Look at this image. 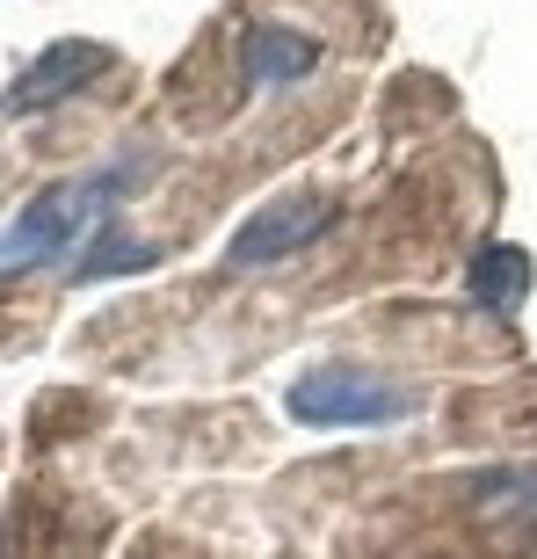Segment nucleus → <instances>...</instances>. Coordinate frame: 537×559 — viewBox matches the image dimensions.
<instances>
[{"label":"nucleus","instance_id":"39448f33","mask_svg":"<svg viewBox=\"0 0 537 559\" xmlns=\"http://www.w3.org/2000/svg\"><path fill=\"white\" fill-rule=\"evenodd\" d=\"M320 51L327 44L312 37V29H298V22H248V37H240V73H248L262 95H276V87H298L320 66Z\"/></svg>","mask_w":537,"mask_h":559},{"label":"nucleus","instance_id":"423d86ee","mask_svg":"<svg viewBox=\"0 0 537 559\" xmlns=\"http://www.w3.org/2000/svg\"><path fill=\"white\" fill-rule=\"evenodd\" d=\"M465 290L494 312H516L523 298H530V254L523 248H479L473 270H465Z\"/></svg>","mask_w":537,"mask_h":559},{"label":"nucleus","instance_id":"f03ea898","mask_svg":"<svg viewBox=\"0 0 537 559\" xmlns=\"http://www.w3.org/2000/svg\"><path fill=\"white\" fill-rule=\"evenodd\" d=\"M284 407L306 429H371V421H407L414 393L378 371H356V364H320V371H306L290 385Z\"/></svg>","mask_w":537,"mask_h":559},{"label":"nucleus","instance_id":"7ed1b4c3","mask_svg":"<svg viewBox=\"0 0 537 559\" xmlns=\"http://www.w3.org/2000/svg\"><path fill=\"white\" fill-rule=\"evenodd\" d=\"M327 226H334V197H320V189L276 197V204H262L248 226L226 240V262H232V270H268V262H290V254H306Z\"/></svg>","mask_w":537,"mask_h":559},{"label":"nucleus","instance_id":"f257e3e1","mask_svg":"<svg viewBox=\"0 0 537 559\" xmlns=\"http://www.w3.org/2000/svg\"><path fill=\"white\" fill-rule=\"evenodd\" d=\"M139 175V160H109L95 167L87 182H59L44 189L37 204L22 211L15 226L0 233V270H29V262H44V254H65L73 240H81V226H95V218H109V204H117V189Z\"/></svg>","mask_w":537,"mask_h":559},{"label":"nucleus","instance_id":"20e7f679","mask_svg":"<svg viewBox=\"0 0 537 559\" xmlns=\"http://www.w3.org/2000/svg\"><path fill=\"white\" fill-rule=\"evenodd\" d=\"M109 44H87V37H65V44H51L29 73H22L15 87H8V117H37V109H59V103H73L81 87H95L109 73Z\"/></svg>","mask_w":537,"mask_h":559},{"label":"nucleus","instance_id":"6e6552de","mask_svg":"<svg viewBox=\"0 0 537 559\" xmlns=\"http://www.w3.org/2000/svg\"><path fill=\"white\" fill-rule=\"evenodd\" d=\"M479 516H487V523H523V531H537V465H530V473H494V479H479Z\"/></svg>","mask_w":537,"mask_h":559},{"label":"nucleus","instance_id":"0eeeda50","mask_svg":"<svg viewBox=\"0 0 537 559\" xmlns=\"http://www.w3.org/2000/svg\"><path fill=\"white\" fill-rule=\"evenodd\" d=\"M153 240H139V233H124V218H103L95 226V240H87V262H73V284H103V276H124V270H145L153 262Z\"/></svg>","mask_w":537,"mask_h":559}]
</instances>
